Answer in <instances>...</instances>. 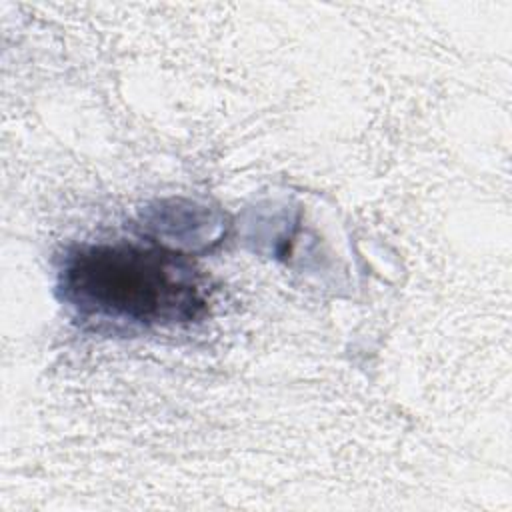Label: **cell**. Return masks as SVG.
<instances>
[{"instance_id": "cell-1", "label": "cell", "mask_w": 512, "mask_h": 512, "mask_svg": "<svg viewBox=\"0 0 512 512\" xmlns=\"http://www.w3.org/2000/svg\"><path fill=\"white\" fill-rule=\"evenodd\" d=\"M64 300L84 322L148 328L192 320L204 306L190 262L140 244L76 248L60 272Z\"/></svg>"}]
</instances>
